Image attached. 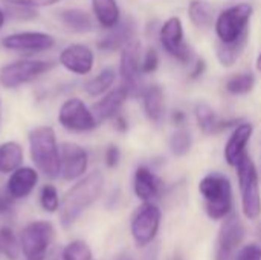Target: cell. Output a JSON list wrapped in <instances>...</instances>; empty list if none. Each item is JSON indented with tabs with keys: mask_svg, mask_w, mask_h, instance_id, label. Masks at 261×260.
<instances>
[{
	"mask_svg": "<svg viewBox=\"0 0 261 260\" xmlns=\"http://www.w3.org/2000/svg\"><path fill=\"white\" fill-rule=\"evenodd\" d=\"M104 188V176L99 170H95L83 176L75 185H72L63 199L60 201V222L64 228L73 225L80 216L93 205L101 196Z\"/></svg>",
	"mask_w": 261,
	"mask_h": 260,
	"instance_id": "obj_1",
	"label": "cell"
},
{
	"mask_svg": "<svg viewBox=\"0 0 261 260\" xmlns=\"http://www.w3.org/2000/svg\"><path fill=\"white\" fill-rule=\"evenodd\" d=\"M31 159L38 172L44 176L55 179L61 173L60 146L54 127L38 126L28 135Z\"/></svg>",
	"mask_w": 261,
	"mask_h": 260,
	"instance_id": "obj_2",
	"label": "cell"
},
{
	"mask_svg": "<svg viewBox=\"0 0 261 260\" xmlns=\"http://www.w3.org/2000/svg\"><path fill=\"white\" fill-rule=\"evenodd\" d=\"M205 211L213 221H223L232 211V185L220 173H210L199 182Z\"/></svg>",
	"mask_w": 261,
	"mask_h": 260,
	"instance_id": "obj_3",
	"label": "cell"
},
{
	"mask_svg": "<svg viewBox=\"0 0 261 260\" xmlns=\"http://www.w3.org/2000/svg\"><path fill=\"white\" fill-rule=\"evenodd\" d=\"M236 169L239 176L243 215L249 221H257L261 215V192L257 167L251 156L246 155Z\"/></svg>",
	"mask_w": 261,
	"mask_h": 260,
	"instance_id": "obj_4",
	"label": "cell"
},
{
	"mask_svg": "<svg viewBox=\"0 0 261 260\" xmlns=\"http://www.w3.org/2000/svg\"><path fill=\"white\" fill-rule=\"evenodd\" d=\"M55 67L54 61L46 60H18L0 67V84L5 89H15L28 84Z\"/></svg>",
	"mask_w": 261,
	"mask_h": 260,
	"instance_id": "obj_5",
	"label": "cell"
},
{
	"mask_svg": "<svg viewBox=\"0 0 261 260\" xmlns=\"http://www.w3.org/2000/svg\"><path fill=\"white\" fill-rule=\"evenodd\" d=\"M249 3H240L225 9L216 20V32L220 41L232 43L248 32V23L252 15Z\"/></svg>",
	"mask_w": 261,
	"mask_h": 260,
	"instance_id": "obj_6",
	"label": "cell"
},
{
	"mask_svg": "<svg viewBox=\"0 0 261 260\" xmlns=\"http://www.w3.org/2000/svg\"><path fill=\"white\" fill-rule=\"evenodd\" d=\"M162 213L153 202H144L133 215L130 230L136 247L145 248L150 245L159 233Z\"/></svg>",
	"mask_w": 261,
	"mask_h": 260,
	"instance_id": "obj_7",
	"label": "cell"
},
{
	"mask_svg": "<svg viewBox=\"0 0 261 260\" xmlns=\"http://www.w3.org/2000/svg\"><path fill=\"white\" fill-rule=\"evenodd\" d=\"M54 227L47 221H37L26 225L20 236V245L26 260H44L54 241Z\"/></svg>",
	"mask_w": 261,
	"mask_h": 260,
	"instance_id": "obj_8",
	"label": "cell"
},
{
	"mask_svg": "<svg viewBox=\"0 0 261 260\" xmlns=\"http://www.w3.org/2000/svg\"><path fill=\"white\" fill-rule=\"evenodd\" d=\"M119 74L122 78V86L127 87L130 95H142L144 89L141 81V43L138 40H132L122 48Z\"/></svg>",
	"mask_w": 261,
	"mask_h": 260,
	"instance_id": "obj_9",
	"label": "cell"
},
{
	"mask_svg": "<svg viewBox=\"0 0 261 260\" xmlns=\"http://www.w3.org/2000/svg\"><path fill=\"white\" fill-rule=\"evenodd\" d=\"M58 123L70 132H89L98 126V121L83 100L69 98L58 110Z\"/></svg>",
	"mask_w": 261,
	"mask_h": 260,
	"instance_id": "obj_10",
	"label": "cell"
},
{
	"mask_svg": "<svg viewBox=\"0 0 261 260\" xmlns=\"http://www.w3.org/2000/svg\"><path fill=\"white\" fill-rule=\"evenodd\" d=\"M55 44V37L40 31H24L6 35L2 38V46L8 51L17 52H43Z\"/></svg>",
	"mask_w": 261,
	"mask_h": 260,
	"instance_id": "obj_11",
	"label": "cell"
},
{
	"mask_svg": "<svg viewBox=\"0 0 261 260\" xmlns=\"http://www.w3.org/2000/svg\"><path fill=\"white\" fill-rule=\"evenodd\" d=\"M245 239V227L236 215H229L223 219L222 228L216 244V260H229L237 247Z\"/></svg>",
	"mask_w": 261,
	"mask_h": 260,
	"instance_id": "obj_12",
	"label": "cell"
},
{
	"mask_svg": "<svg viewBox=\"0 0 261 260\" xmlns=\"http://www.w3.org/2000/svg\"><path fill=\"white\" fill-rule=\"evenodd\" d=\"M161 43L164 49L176 60L187 63L191 60V48L184 40V25L179 17L168 18L161 29Z\"/></svg>",
	"mask_w": 261,
	"mask_h": 260,
	"instance_id": "obj_13",
	"label": "cell"
},
{
	"mask_svg": "<svg viewBox=\"0 0 261 260\" xmlns=\"http://www.w3.org/2000/svg\"><path fill=\"white\" fill-rule=\"evenodd\" d=\"M60 158H61V178L64 181H75L84 176L89 156L86 149H83L76 143H61L60 144Z\"/></svg>",
	"mask_w": 261,
	"mask_h": 260,
	"instance_id": "obj_14",
	"label": "cell"
},
{
	"mask_svg": "<svg viewBox=\"0 0 261 260\" xmlns=\"http://www.w3.org/2000/svg\"><path fill=\"white\" fill-rule=\"evenodd\" d=\"M93 51L83 43H72L60 52V64L72 74L87 75L93 69Z\"/></svg>",
	"mask_w": 261,
	"mask_h": 260,
	"instance_id": "obj_15",
	"label": "cell"
},
{
	"mask_svg": "<svg viewBox=\"0 0 261 260\" xmlns=\"http://www.w3.org/2000/svg\"><path fill=\"white\" fill-rule=\"evenodd\" d=\"M254 127L249 123H242L239 124L232 135L229 136L226 146H225V159L231 167H237V164L248 155L246 146L251 141Z\"/></svg>",
	"mask_w": 261,
	"mask_h": 260,
	"instance_id": "obj_16",
	"label": "cell"
},
{
	"mask_svg": "<svg viewBox=\"0 0 261 260\" xmlns=\"http://www.w3.org/2000/svg\"><path fill=\"white\" fill-rule=\"evenodd\" d=\"M128 97H130V93H128L127 87H124V86H119L116 89L106 92V95L92 106V112H93L96 121L101 123V121L115 118L119 113L121 107L124 106V103L127 101Z\"/></svg>",
	"mask_w": 261,
	"mask_h": 260,
	"instance_id": "obj_17",
	"label": "cell"
},
{
	"mask_svg": "<svg viewBox=\"0 0 261 260\" xmlns=\"http://www.w3.org/2000/svg\"><path fill=\"white\" fill-rule=\"evenodd\" d=\"M38 182V173L32 167H18L8 179L6 192L12 199H23L32 193Z\"/></svg>",
	"mask_w": 261,
	"mask_h": 260,
	"instance_id": "obj_18",
	"label": "cell"
},
{
	"mask_svg": "<svg viewBox=\"0 0 261 260\" xmlns=\"http://www.w3.org/2000/svg\"><path fill=\"white\" fill-rule=\"evenodd\" d=\"M133 188H135V195L142 202H151L153 199L161 196V193H162V181L150 169L139 167L135 172Z\"/></svg>",
	"mask_w": 261,
	"mask_h": 260,
	"instance_id": "obj_19",
	"label": "cell"
},
{
	"mask_svg": "<svg viewBox=\"0 0 261 260\" xmlns=\"http://www.w3.org/2000/svg\"><path fill=\"white\" fill-rule=\"evenodd\" d=\"M135 37V23L127 20H119L118 25L109 29V32L98 41V48L106 52H113L122 49L127 43H130Z\"/></svg>",
	"mask_w": 261,
	"mask_h": 260,
	"instance_id": "obj_20",
	"label": "cell"
},
{
	"mask_svg": "<svg viewBox=\"0 0 261 260\" xmlns=\"http://www.w3.org/2000/svg\"><path fill=\"white\" fill-rule=\"evenodd\" d=\"M194 113H196V120H197L199 127L206 135L220 133V132H223L232 126H237L240 123V120H222V118H219L217 113L214 112V109L211 106H208L206 103H199L194 109Z\"/></svg>",
	"mask_w": 261,
	"mask_h": 260,
	"instance_id": "obj_21",
	"label": "cell"
},
{
	"mask_svg": "<svg viewBox=\"0 0 261 260\" xmlns=\"http://www.w3.org/2000/svg\"><path fill=\"white\" fill-rule=\"evenodd\" d=\"M58 20L67 29L78 32V34H84L93 29V18L84 9H78V8L63 9L58 12Z\"/></svg>",
	"mask_w": 261,
	"mask_h": 260,
	"instance_id": "obj_22",
	"label": "cell"
},
{
	"mask_svg": "<svg viewBox=\"0 0 261 260\" xmlns=\"http://www.w3.org/2000/svg\"><path fill=\"white\" fill-rule=\"evenodd\" d=\"M23 149L15 141H6L0 144V173L11 175L14 170L21 167Z\"/></svg>",
	"mask_w": 261,
	"mask_h": 260,
	"instance_id": "obj_23",
	"label": "cell"
},
{
	"mask_svg": "<svg viewBox=\"0 0 261 260\" xmlns=\"http://www.w3.org/2000/svg\"><path fill=\"white\" fill-rule=\"evenodd\" d=\"M144 110L150 121L159 123L164 115V92L158 84L148 86L142 92Z\"/></svg>",
	"mask_w": 261,
	"mask_h": 260,
	"instance_id": "obj_24",
	"label": "cell"
},
{
	"mask_svg": "<svg viewBox=\"0 0 261 260\" xmlns=\"http://www.w3.org/2000/svg\"><path fill=\"white\" fill-rule=\"evenodd\" d=\"M92 9L98 23L106 29L113 28L121 20V12L116 0H92Z\"/></svg>",
	"mask_w": 261,
	"mask_h": 260,
	"instance_id": "obj_25",
	"label": "cell"
},
{
	"mask_svg": "<svg viewBox=\"0 0 261 260\" xmlns=\"http://www.w3.org/2000/svg\"><path fill=\"white\" fill-rule=\"evenodd\" d=\"M248 38H249V32H246L245 35H242L239 40L232 41V43H223V41H217L216 44V54L217 58L220 61V64L223 66H232L237 58L242 55L243 49L248 44Z\"/></svg>",
	"mask_w": 261,
	"mask_h": 260,
	"instance_id": "obj_26",
	"label": "cell"
},
{
	"mask_svg": "<svg viewBox=\"0 0 261 260\" xmlns=\"http://www.w3.org/2000/svg\"><path fill=\"white\" fill-rule=\"evenodd\" d=\"M115 81H116V72H115V69L113 67H106L98 75H95L93 78H90L86 83L84 90L90 97H99V95L109 92L110 87L115 84Z\"/></svg>",
	"mask_w": 261,
	"mask_h": 260,
	"instance_id": "obj_27",
	"label": "cell"
},
{
	"mask_svg": "<svg viewBox=\"0 0 261 260\" xmlns=\"http://www.w3.org/2000/svg\"><path fill=\"white\" fill-rule=\"evenodd\" d=\"M191 21L199 28H206L214 20V8L206 0H193L188 8Z\"/></svg>",
	"mask_w": 261,
	"mask_h": 260,
	"instance_id": "obj_28",
	"label": "cell"
},
{
	"mask_svg": "<svg viewBox=\"0 0 261 260\" xmlns=\"http://www.w3.org/2000/svg\"><path fill=\"white\" fill-rule=\"evenodd\" d=\"M255 77L254 74H239L226 81V90L234 95H243L254 89Z\"/></svg>",
	"mask_w": 261,
	"mask_h": 260,
	"instance_id": "obj_29",
	"label": "cell"
},
{
	"mask_svg": "<svg viewBox=\"0 0 261 260\" xmlns=\"http://www.w3.org/2000/svg\"><path fill=\"white\" fill-rule=\"evenodd\" d=\"M191 144H193V138H191L190 132L185 129L176 130L170 139V149H171L173 155H176V156L187 155L191 149Z\"/></svg>",
	"mask_w": 261,
	"mask_h": 260,
	"instance_id": "obj_30",
	"label": "cell"
},
{
	"mask_svg": "<svg viewBox=\"0 0 261 260\" xmlns=\"http://www.w3.org/2000/svg\"><path fill=\"white\" fill-rule=\"evenodd\" d=\"M63 260H95V257L86 242L73 241L63 250Z\"/></svg>",
	"mask_w": 261,
	"mask_h": 260,
	"instance_id": "obj_31",
	"label": "cell"
},
{
	"mask_svg": "<svg viewBox=\"0 0 261 260\" xmlns=\"http://www.w3.org/2000/svg\"><path fill=\"white\" fill-rule=\"evenodd\" d=\"M0 253H3L9 260H15L20 253L14 233L6 227L0 228Z\"/></svg>",
	"mask_w": 261,
	"mask_h": 260,
	"instance_id": "obj_32",
	"label": "cell"
},
{
	"mask_svg": "<svg viewBox=\"0 0 261 260\" xmlns=\"http://www.w3.org/2000/svg\"><path fill=\"white\" fill-rule=\"evenodd\" d=\"M40 204L43 207L44 211L47 213H55L60 208V198H58V192L54 185L46 184L41 192H40Z\"/></svg>",
	"mask_w": 261,
	"mask_h": 260,
	"instance_id": "obj_33",
	"label": "cell"
},
{
	"mask_svg": "<svg viewBox=\"0 0 261 260\" xmlns=\"http://www.w3.org/2000/svg\"><path fill=\"white\" fill-rule=\"evenodd\" d=\"M159 64V57L154 49H148L144 55V60L141 61V70L142 74H151L158 69Z\"/></svg>",
	"mask_w": 261,
	"mask_h": 260,
	"instance_id": "obj_34",
	"label": "cell"
},
{
	"mask_svg": "<svg viewBox=\"0 0 261 260\" xmlns=\"http://www.w3.org/2000/svg\"><path fill=\"white\" fill-rule=\"evenodd\" d=\"M6 5H17V6H26V8H46L60 3L61 0H2Z\"/></svg>",
	"mask_w": 261,
	"mask_h": 260,
	"instance_id": "obj_35",
	"label": "cell"
},
{
	"mask_svg": "<svg viewBox=\"0 0 261 260\" xmlns=\"http://www.w3.org/2000/svg\"><path fill=\"white\" fill-rule=\"evenodd\" d=\"M236 260H261V247L257 244L245 245L236 254Z\"/></svg>",
	"mask_w": 261,
	"mask_h": 260,
	"instance_id": "obj_36",
	"label": "cell"
},
{
	"mask_svg": "<svg viewBox=\"0 0 261 260\" xmlns=\"http://www.w3.org/2000/svg\"><path fill=\"white\" fill-rule=\"evenodd\" d=\"M11 6L9 12L12 17L15 18H20V20H26V18H34L37 15L35 9L32 8H26V6H17V5H8Z\"/></svg>",
	"mask_w": 261,
	"mask_h": 260,
	"instance_id": "obj_37",
	"label": "cell"
},
{
	"mask_svg": "<svg viewBox=\"0 0 261 260\" xmlns=\"http://www.w3.org/2000/svg\"><path fill=\"white\" fill-rule=\"evenodd\" d=\"M119 159H121L119 149L116 146H109L106 150V166L109 169H115L119 164Z\"/></svg>",
	"mask_w": 261,
	"mask_h": 260,
	"instance_id": "obj_38",
	"label": "cell"
},
{
	"mask_svg": "<svg viewBox=\"0 0 261 260\" xmlns=\"http://www.w3.org/2000/svg\"><path fill=\"white\" fill-rule=\"evenodd\" d=\"M12 210V198L8 192L0 190V216L11 213Z\"/></svg>",
	"mask_w": 261,
	"mask_h": 260,
	"instance_id": "obj_39",
	"label": "cell"
},
{
	"mask_svg": "<svg viewBox=\"0 0 261 260\" xmlns=\"http://www.w3.org/2000/svg\"><path fill=\"white\" fill-rule=\"evenodd\" d=\"M205 70V61L203 60H197V63L194 64V69L191 70V78H199Z\"/></svg>",
	"mask_w": 261,
	"mask_h": 260,
	"instance_id": "obj_40",
	"label": "cell"
},
{
	"mask_svg": "<svg viewBox=\"0 0 261 260\" xmlns=\"http://www.w3.org/2000/svg\"><path fill=\"white\" fill-rule=\"evenodd\" d=\"M115 120H116V129H118V130H121V132L127 130V121L124 120V116L116 115V116H115Z\"/></svg>",
	"mask_w": 261,
	"mask_h": 260,
	"instance_id": "obj_41",
	"label": "cell"
},
{
	"mask_svg": "<svg viewBox=\"0 0 261 260\" xmlns=\"http://www.w3.org/2000/svg\"><path fill=\"white\" fill-rule=\"evenodd\" d=\"M173 120H174V123H176V124H182V123H184V120H185V113H184V112H180V110H177V112L174 113Z\"/></svg>",
	"mask_w": 261,
	"mask_h": 260,
	"instance_id": "obj_42",
	"label": "cell"
},
{
	"mask_svg": "<svg viewBox=\"0 0 261 260\" xmlns=\"http://www.w3.org/2000/svg\"><path fill=\"white\" fill-rule=\"evenodd\" d=\"M5 20H6V17H5V12L0 9V29L3 28V25H5Z\"/></svg>",
	"mask_w": 261,
	"mask_h": 260,
	"instance_id": "obj_43",
	"label": "cell"
},
{
	"mask_svg": "<svg viewBox=\"0 0 261 260\" xmlns=\"http://www.w3.org/2000/svg\"><path fill=\"white\" fill-rule=\"evenodd\" d=\"M115 260H133V259H132V256H128V254H119V256H118Z\"/></svg>",
	"mask_w": 261,
	"mask_h": 260,
	"instance_id": "obj_44",
	"label": "cell"
},
{
	"mask_svg": "<svg viewBox=\"0 0 261 260\" xmlns=\"http://www.w3.org/2000/svg\"><path fill=\"white\" fill-rule=\"evenodd\" d=\"M257 69L261 72V54L258 55V58H257Z\"/></svg>",
	"mask_w": 261,
	"mask_h": 260,
	"instance_id": "obj_45",
	"label": "cell"
},
{
	"mask_svg": "<svg viewBox=\"0 0 261 260\" xmlns=\"http://www.w3.org/2000/svg\"><path fill=\"white\" fill-rule=\"evenodd\" d=\"M50 260H58V257H55V256H54V257H52V259Z\"/></svg>",
	"mask_w": 261,
	"mask_h": 260,
	"instance_id": "obj_46",
	"label": "cell"
}]
</instances>
